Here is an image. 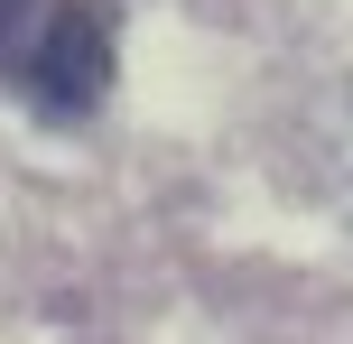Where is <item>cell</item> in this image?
<instances>
[{
    "mask_svg": "<svg viewBox=\"0 0 353 344\" xmlns=\"http://www.w3.org/2000/svg\"><path fill=\"white\" fill-rule=\"evenodd\" d=\"M19 74L37 84L47 112H93V103L112 93V28H103V10H84V0H47L37 47H28Z\"/></svg>",
    "mask_w": 353,
    "mask_h": 344,
    "instance_id": "cell-1",
    "label": "cell"
},
{
    "mask_svg": "<svg viewBox=\"0 0 353 344\" xmlns=\"http://www.w3.org/2000/svg\"><path fill=\"white\" fill-rule=\"evenodd\" d=\"M37 19H47V0H0V65H28Z\"/></svg>",
    "mask_w": 353,
    "mask_h": 344,
    "instance_id": "cell-2",
    "label": "cell"
}]
</instances>
